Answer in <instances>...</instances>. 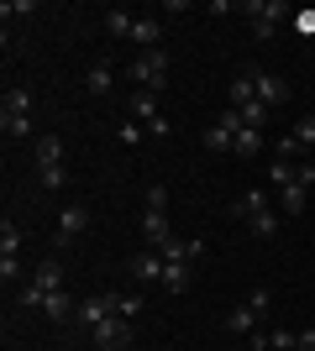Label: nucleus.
Instances as JSON below:
<instances>
[{"mask_svg":"<svg viewBox=\"0 0 315 351\" xmlns=\"http://www.w3.org/2000/svg\"><path fill=\"white\" fill-rule=\"evenodd\" d=\"M126 79L132 89H148V95H163L168 89V47H152V53H137L126 63Z\"/></svg>","mask_w":315,"mask_h":351,"instance_id":"1","label":"nucleus"},{"mask_svg":"<svg viewBox=\"0 0 315 351\" xmlns=\"http://www.w3.org/2000/svg\"><path fill=\"white\" fill-rule=\"evenodd\" d=\"M84 226H90V205H84V199H69V205L58 210V231H53V247H69V241H79V236H84Z\"/></svg>","mask_w":315,"mask_h":351,"instance_id":"2","label":"nucleus"},{"mask_svg":"<svg viewBox=\"0 0 315 351\" xmlns=\"http://www.w3.org/2000/svg\"><path fill=\"white\" fill-rule=\"evenodd\" d=\"M132 330H137V320H121V315L100 320V325L90 330V336H95V351H121L126 341H132Z\"/></svg>","mask_w":315,"mask_h":351,"instance_id":"3","label":"nucleus"},{"mask_svg":"<svg viewBox=\"0 0 315 351\" xmlns=\"http://www.w3.org/2000/svg\"><path fill=\"white\" fill-rule=\"evenodd\" d=\"M116 315V293H90V299H79V315L74 320L84 325V330H95L100 320H110Z\"/></svg>","mask_w":315,"mask_h":351,"instance_id":"4","label":"nucleus"},{"mask_svg":"<svg viewBox=\"0 0 315 351\" xmlns=\"http://www.w3.org/2000/svg\"><path fill=\"white\" fill-rule=\"evenodd\" d=\"M137 226H142V241H148L152 252H158L168 236H174V220H168V210H142V220H137Z\"/></svg>","mask_w":315,"mask_h":351,"instance_id":"5","label":"nucleus"},{"mask_svg":"<svg viewBox=\"0 0 315 351\" xmlns=\"http://www.w3.org/2000/svg\"><path fill=\"white\" fill-rule=\"evenodd\" d=\"M163 273H168L163 252L142 247V252H137V257H132V278H137V283H163Z\"/></svg>","mask_w":315,"mask_h":351,"instance_id":"6","label":"nucleus"},{"mask_svg":"<svg viewBox=\"0 0 315 351\" xmlns=\"http://www.w3.org/2000/svg\"><path fill=\"white\" fill-rule=\"evenodd\" d=\"M253 89H257V100L268 105H279V100H289V79H279V73H268V69H253Z\"/></svg>","mask_w":315,"mask_h":351,"instance_id":"7","label":"nucleus"},{"mask_svg":"<svg viewBox=\"0 0 315 351\" xmlns=\"http://www.w3.org/2000/svg\"><path fill=\"white\" fill-rule=\"evenodd\" d=\"M242 11L253 16V21H268V27H284L289 16H294V11H289V5H284V0H247Z\"/></svg>","mask_w":315,"mask_h":351,"instance_id":"8","label":"nucleus"},{"mask_svg":"<svg viewBox=\"0 0 315 351\" xmlns=\"http://www.w3.org/2000/svg\"><path fill=\"white\" fill-rule=\"evenodd\" d=\"M132 43L142 47V53L163 47V21H158V16H137V27H132Z\"/></svg>","mask_w":315,"mask_h":351,"instance_id":"9","label":"nucleus"},{"mask_svg":"<svg viewBox=\"0 0 315 351\" xmlns=\"http://www.w3.org/2000/svg\"><path fill=\"white\" fill-rule=\"evenodd\" d=\"M27 283H32V289H37V293L47 299V293H58V289H63V267L53 263V257H47L43 267H32V278H27Z\"/></svg>","mask_w":315,"mask_h":351,"instance_id":"10","label":"nucleus"},{"mask_svg":"<svg viewBox=\"0 0 315 351\" xmlns=\"http://www.w3.org/2000/svg\"><path fill=\"white\" fill-rule=\"evenodd\" d=\"M257 320H263V315H257V309L247 304V299H242V304L231 309V315H226V330H231V336H253V330H263Z\"/></svg>","mask_w":315,"mask_h":351,"instance_id":"11","label":"nucleus"},{"mask_svg":"<svg viewBox=\"0 0 315 351\" xmlns=\"http://www.w3.org/2000/svg\"><path fill=\"white\" fill-rule=\"evenodd\" d=\"M43 315H47V320H58V325H69L79 315V304L69 299V289H58V293H47V299H43Z\"/></svg>","mask_w":315,"mask_h":351,"instance_id":"12","label":"nucleus"},{"mask_svg":"<svg viewBox=\"0 0 315 351\" xmlns=\"http://www.w3.org/2000/svg\"><path fill=\"white\" fill-rule=\"evenodd\" d=\"M158 116H163V105H158V95H148V89H132V121L152 126Z\"/></svg>","mask_w":315,"mask_h":351,"instance_id":"13","label":"nucleus"},{"mask_svg":"<svg viewBox=\"0 0 315 351\" xmlns=\"http://www.w3.org/2000/svg\"><path fill=\"white\" fill-rule=\"evenodd\" d=\"M84 89H90L95 100H105V95L116 89V69H110V63H95V69L84 73Z\"/></svg>","mask_w":315,"mask_h":351,"instance_id":"14","label":"nucleus"},{"mask_svg":"<svg viewBox=\"0 0 315 351\" xmlns=\"http://www.w3.org/2000/svg\"><path fill=\"white\" fill-rule=\"evenodd\" d=\"M305 194H310V184H284V189H279V210H284L289 220H300L305 215Z\"/></svg>","mask_w":315,"mask_h":351,"instance_id":"15","label":"nucleus"},{"mask_svg":"<svg viewBox=\"0 0 315 351\" xmlns=\"http://www.w3.org/2000/svg\"><path fill=\"white\" fill-rule=\"evenodd\" d=\"M247 231H253L257 241H273V236L284 231V226H279V210H273V205H268V210H257V215L247 220Z\"/></svg>","mask_w":315,"mask_h":351,"instance_id":"16","label":"nucleus"},{"mask_svg":"<svg viewBox=\"0 0 315 351\" xmlns=\"http://www.w3.org/2000/svg\"><path fill=\"white\" fill-rule=\"evenodd\" d=\"M226 100L237 105V110H242V105H253V100H257V89H253V69H242L237 79H231V89H226Z\"/></svg>","mask_w":315,"mask_h":351,"instance_id":"17","label":"nucleus"},{"mask_svg":"<svg viewBox=\"0 0 315 351\" xmlns=\"http://www.w3.org/2000/svg\"><path fill=\"white\" fill-rule=\"evenodd\" d=\"M32 162H37V168H58L63 162V142L58 136H43V142L32 147Z\"/></svg>","mask_w":315,"mask_h":351,"instance_id":"18","label":"nucleus"},{"mask_svg":"<svg viewBox=\"0 0 315 351\" xmlns=\"http://www.w3.org/2000/svg\"><path fill=\"white\" fill-rule=\"evenodd\" d=\"M300 162H305V158H268V178L284 189V184H294V178H300Z\"/></svg>","mask_w":315,"mask_h":351,"instance_id":"19","label":"nucleus"},{"mask_svg":"<svg viewBox=\"0 0 315 351\" xmlns=\"http://www.w3.org/2000/svg\"><path fill=\"white\" fill-rule=\"evenodd\" d=\"M0 116H32V89H5L0 95Z\"/></svg>","mask_w":315,"mask_h":351,"instance_id":"20","label":"nucleus"},{"mask_svg":"<svg viewBox=\"0 0 315 351\" xmlns=\"http://www.w3.org/2000/svg\"><path fill=\"white\" fill-rule=\"evenodd\" d=\"M132 27H137L132 11H121V5H110V11H105V32H110V37H126V43H132Z\"/></svg>","mask_w":315,"mask_h":351,"instance_id":"21","label":"nucleus"},{"mask_svg":"<svg viewBox=\"0 0 315 351\" xmlns=\"http://www.w3.org/2000/svg\"><path fill=\"white\" fill-rule=\"evenodd\" d=\"M257 210H268V194H263V189H247L237 205H231V215H237V220H253Z\"/></svg>","mask_w":315,"mask_h":351,"instance_id":"22","label":"nucleus"},{"mask_svg":"<svg viewBox=\"0 0 315 351\" xmlns=\"http://www.w3.org/2000/svg\"><path fill=\"white\" fill-rule=\"evenodd\" d=\"M200 142H205L210 152H237V136L226 132V126H205V136H200Z\"/></svg>","mask_w":315,"mask_h":351,"instance_id":"23","label":"nucleus"},{"mask_svg":"<svg viewBox=\"0 0 315 351\" xmlns=\"http://www.w3.org/2000/svg\"><path fill=\"white\" fill-rule=\"evenodd\" d=\"M0 132L11 136V142H27L32 136V116H0Z\"/></svg>","mask_w":315,"mask_h":351,"instance_id":"24","label":"nucleus"},{"mask_svg":"<svg viewBox=\"0 0 315 351\" xmlns=\"http://www.w3.org/2000/svg\"><path fill=\"white\" fill-rule=\"evenodd\" d=\"M257 152H263V132L242 126V132H237V158H257Z\"/></svg>","mask_w":315,"mask_h":351,"instance_id":"25","label":"nucleus"},{"mask_svg":"<svg viewBox=\"0 0 315 351\" xmlns=\"http://www.w3.org/2000/svg\"><path fill=\"white\" fill-rule=\"evenodd\" d=\"M163 289H168V293H184V289H189V263H168Z\"/></svg>","mask_w":315,"mask_h":351,"instance_id":"26","label":"nucleus"},{"mask_svg":"<svg viewBox=\"0 0 315 351\" xmlns=\"http://www.w3.org/2000/svg\"><path fill=\"white\" fill-rule=\"evenodd\" d=\"M242 126H253V132H263V126H268V105H263V100L242 105Z\"/></svg>","mask_w":315,"mask_h":351,"instance_id":"27","label":"nucleus"},{"mask_svg":"<svg viewBox=\"0 0 315 351\" xmlns=\"http://www.w3.org/2000/svg\"><path fill=\"white\" fill-rule=\"evenodd\" d=\"M0 257H21V231H16L11 220L0 226Z\"/></svg>","mask_w":315,"mask_h":351,"instance_id":"28","label":"nucleus"},{"mask_svg":"<svg viewBox=\"0 0 315 351\" xmlns=\"http://www.w3.org/2000/svg\"><path fill=\"white\" fill-rule=\"evenodd\" d=\"M142 309H148V304H142V293H116V315H121V320H137Z\"/></svg>","mask_w":315,"mask_h":351,"instance_id":"29","label":"nucleus"},{"mask_svg":"<svg viewBox=\"0 0 315 351\" xmlns=\"http://www.w3.org/2000/svg\"><path fill=\"white\" fill-rule=\"evenodd\" d=\"M37 184H43V189H53V194H58L63 184H69V168H63V162H58V168H37Z\"/></svg>","mask_w":315,"mask_h":351,"instance_id":"30","label":"nucleus"},{"mask_svg":"<svg viewBox=\"0 0 315 351\" xmlns=\"http://www.w3.org/2000/svg\"><path fill=\"white\" fill-rule=\"evenodd\" d=\"M116 136H121V142H126V147H137V142H142V136H148V126L126 116V121H121V126H116Z\"/></svg>","mask_w":315,"mask_h":351,"instance_id":"31","label":"nucleus"},{"mask_svg":"<svg viewBox=\"0 0 315 351\" xmlns=\"http://www.w3.org/2000/svg\"><path fill=\"white\" fill-rule=\"evenodd\" d=\"M142 205H148V210H168V189H163V184H148Z\"/></svg>","mask_w":315,"mask_h":351,"instance_id":"32","label":"nucleus"},{"mask_svg":"<svg viewBox=\"0 0 315 351\" xmlns=\"http://www.w3.org/2000/svg\"><path fill=\"white\" fill-rule=\"evenodd\" d=\"M289 136H294V142H300V147H310V142H315V116L294 121V132H289Z\"/></svg>","mask_w":315,"mask_h":351,"instance_id":"33","label":"nucleus"},{"mask_svg":"<svg viewBox=\"0 0 315 351\" xmlns=\"http://www.w3.org/2000/svg\"><path fill=\"white\" fill-rule=\"evenodd\" d=\"M11 278H21V257H0V283L11 289Z\"/></svg>","mask_w":315,"mask_h":351,"instance_id":"34","label":"nucleus"},{"mask_svg":"<svg viewBox=\"0 0 315 351\" xmlns=\"http://www.w3.org/2000/svg\"><path fill=\"white\" fill-rule=\"evenodd\" d=\"M247 304H253V309H257V315H268V304H273V293H268V289H263V283H257V289H253V293H247Z\"/></svg>","mask_w":315,"mask_h":351,"instance_id":"35","label":"nucleus"},{"mask_svg":"<svg viewBox=\"0 0 315 351\" xmlns=\"http://www.w3.org/2000/svg\"><path fill=\"white\" fill-rule=\"evenodd\" d=\"M268 346L273 351H294V330H268Z\"/></svg>","mask_w":315,"mask_h":351,"instance_id":"36","label":"nucleus"},{"mask_svg":"<svg viewBox=\"0 0 315 351\" xmlns=\"http://www.w3.org/2000/svg\"><path fill=\"white\" fill-rule=\"evenodd\" d=\"M32 11H37V0H16V5L5 0V5H0V16H32Z\"/></svg>","mask_w":315,"mask_h":351,"instance_id":"37","label":"nucleus"},{"mask_svg":"<svg viewBox=\"0 0 315 351\" xmlns=\"http://www.w3.org/2000/svg\"><path fill=\"white\" fill-rule=\"evenodd\" d=\"M16 299H21V309H43V293L32 289V283H21V293H16Z\"/></svg>","mask_w":315,"mask_h":351,"instance_id":"38","label":"nucleus"},{"mask_svg":"<svg viewBox=\"0 0 315 351\" xmlns=\"http://www.w3.org/2000/svg\"><path fill=\"white\" fill-rule=\"evenodd\" d=\"M294 351H315V325H305V330H294Z\"/></svg>","mask_w":315,"mask_h":351,"instance_id":"39","label":"nucleus"},{"mask_svg":"<svg viewBox=\"0 0 315 351\" xmlns=\"http://www.w3.org/2000/svg\"><path fill=\"white\" fill-rule=\"evenodd\" d=\"M294 27H300L305 37H310V32H315V11H294Z\"/></svg>","mask_w":315,"mask_h":351,"instance_id":"40","label":"nucleus"},{"mask_svg":"<svg viewBox=\"0 0 315 351\" xmlns=\"http://www.w3.org/2000/svg\"><path fill=\"white\" fill-rule=\"evenodd\" d=\"M58 351H69V346H58Z\"/></svg>","mask_w":315,"mask_h":351,"instance_id":"41","label":"nucleus"}]
</instances>
